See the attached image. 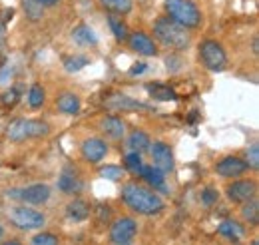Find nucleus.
<instances>
[{
	"instance_id": "16",
	"label": "nucleus",
	"mask_w": 259,
	"mask_h": 245,
	"mask_svg": "<svg viewBox=\"0 0 259 245\" xmlns=\"http://www.w3.org/2000/svg\"><path fill=\"white\" fill-rule=\"evenodd\" d=\"M102 130H104L106 136H110L114 140H120L126 134V124L122 122V118H118V116H106L102 120Z\"/></svg>"
},
{
	"instance_id": "4",
	"label": "nucleus",
	"mask_w": 259,
	"mask_h": 245,
	"mask_svg": "<svg viewBox=\"0 0 259 245\" xmlns=\"http://www.w3.org/2000/svg\"><path fill=\"white\" fill-rule=\"evenodd\" d=\"M50 128L48 124L40 122V120H26V118H18L8 126V138L12 142H26L32 138H44L48 136Z\"/></svg>"
},
{
	"instance_id": "40",
	"label": "nucleus",
	"mask_w": 259,
	"mask_h": 245,
	"mask_svg": "<svg viewBox=\"0 0 259 245\" xmlns=\"http://www.w3.org/2000/svg\"><path fill=\"white\" fill-rule=\"evenodd\" d=\"M2 237H4V227L0 225V239H2Z\"/></svg>"
},
{
	"instance_id": "14",
	"label": "nucleus",
	"mask_w": 259,
	"mask_h": 245,
	"mask_svg": "<svg viewBox=\"0 0 259 245\" xmlns=\"http://www.w3.org/2000/svg\"><path fill=\"white\" fill-rule=\"evenodd\" d=\"M106 106L112 108V110H122V112L150 110V106H146V104H142V102H136V100H132L130 96H124V94H116V96H112V100H108Z\"/></svg>"
},
{
	"instance_id": "17",
	"label": "nucleus",
	"mask_w": 259,
	"mask_h": 245,
	"mask_svg": "<svg viewBox=\"0 0 259 245\" xmlns=\"http://www.w3.org/2000/svg\"><path fill=\"white\" fill-rule=\"evenodd\" d=\"M126 146L130 148V152H146V150H150V146H152V140H150V136L146 134V132H142V130H134L132 134L128 136V140H126Z\"/></svg>"
},
{
	"instance_id": "41",
	"label": "nucleus",
	"mask_w": 259,
	"mask_h": 245,
	"mask_svg": "<svg viewBox=\"0 0 259 245\" xmlns=\"http://www.w3.org/2000/svg\"><path fill=\"white\" fill-rule=\"evenodd\" d=\"M251 245H259V241H257V239H253V243H251Z\"/></svg>"
},
{
	"instance_id": "10",
	"label": "nucleus",
	"mask_w": 259,
	"mask_h": 245,
	"mask_svg": "<svg viewBox=\"0 0 259 245\" xmlns=\"http://www.w3.org/2000/svg\"><path fill=\"white\" fill-rule=\"evenodd\" d=\"M247 170H249L247 164H245L241 157H237V155H227L224 159H220L218 166H215L218 176H222V178H226V180H231V178L235 180V178L243 176Z\"/></svg>"
},
{
	"instance_id": "15",
	"label": "nucleus",
	"mask_w": 259,
	"mask_h": 245,
	"mask_svg": "<svg viewBox=\"0 0 259 245\" xmlns=\"http://www.w3.org/2000/svg\"><path fill=\"white\" fill-rule=\"evenodd\" d=\"M138 176L154 189H162V191L165 189V174L162 170H158L156 166H144Z\"/></svg>"
},
{
	"instance_id": "37",
	"label": "nucleus",
	"mask_w": 259,
	"mask_h": 245,
	"mask_svg": "<svg viewBox=\"0 0 259 245\" xmlns=\"http://www.w3.org/2000/svg\"><path fill=\"white\" fill-rule=\"evenodd\" d=\"M38 2H40L44 8H52V6H56L60 0H38Z\"/></svg>"
},
{
	"instance_id": "6",
	"label": "nucleus",
	"mask_w": 259,
	"mask_h": 245,
	"mask_svg": "<svg viewBox=\"0 0 259 245\" xmlns=\"http://www.w3.org/2000/svg\"><path fill=\"white\" fill-rule=\"evenodd\" d=\"M6 195L12 197V199H18L22 203H28V206H42V203H46L50 199L52 189L46 184H32V185H26V187L8 189Z\"/></svg>"
},
{
	"instance_id": "11",
	"label": "nucleus",
	"mask_w": 259,
	"mask_h": 245,
	"mask_svg": "<svg viewBox=\"0 0 259 245\" xmlns=\"http://www.w3.org/2000/svg\"><path fill=\"white\" fill-rule=\"evenodd\" d=\"M150 153H152L154 166L162 170L163 174L174 170V152L165 142H154V146H150Z\"/></svg>"
},
{
	"instance_id": "2",
	"label": "nucleus",
	"mask_w": 259,
	"mask_h": 245,
	"mask_svg": "<svg viewBox=\"0 0 259 245\" xmlns=\"http://www.w3.org/2000/svg\"><path fill=\"white\" fill-rule=\"evenodd\" d=\"M154 34H156V38L162 42L163 46H167V48L186 50L190 46V32H188V28L180 26L178 22H174L167 16H162V18L156 20Z\"/></svg>"
},
{
	"instance_id": "25",
	"label": "nucleus",
	"mask_w": 259,
	"mask_h": 245,
	"mask_svg": "<svg viewBox=\"0 0 259 245\" xmlns=\"http://www.w3.org/2000/svg\"><path fill=\"white\" fill-rule=\"evenodd\" d=\"M146 88H148V92L152 94L156 100H162V102H174L178 98V94H176L174 88L163 86V84H148Z\"/></svg>"
},
{
	"instance_id": "34",
	"label": "nucleus",
	"mask_w": 259,
	"mask_h": 245,
	"mask_svg": "<svg viewBox=\"0 0 259 245\" xmlns=\"http://www.w3.org/2000/svg\"><path fill=\"white\" fill-rule=\"evenodd\" d=\"M218 197H220V193H218V189H213V187H207V189L201 191V203H203V206H213V203L218 201Z\"/></svg>"
},
{
	"instance_id": "1",
	"label": "nucleus",
	"mask_w": 259,
	"mask_h": 245,
	"mask_svg": "<svg viewBox=\"0 0 259 245\" xmlns=\"http://www.w3.org/2000/svg\"><path fill=\"white\" fill-rule=\"evenodd\" d=\"M122 199L124 203L128 206L132 212L140 215H158L160 212H163L165 203L163 199L152 191L150 187H144V185L138 184H126L122 187Z\"/></svg>"
},
{
	"instance_id": "26",
	"label": "nucleus",
	"mask_w": 259,
	"mask_h": 245,
	"mask_svg": "<svg viewBox=\"0 0 259 245\" xmlns=\"http://www.w3.org/2000/svg\"><path fill=\"white\" fill-rule=\"evenodd\" d=\"M90 64V58L84 56V54H74V56H66L64 58V70L70 74H76L80 72L82 68H86Z\"/></svg>"
},
{
	"instance_id": "5",
	"label": "nucleus",
	"mask_w": 259,
	"mask_h": 245,
	"mask_svg": "<svg viewBox=\"0 0 259 245\" xmlns=\"http://www.w3.org/2000/svg\"><path fill=\"white\" fill-rule=\"evenodd\" d=\"M199 60L209 72H224L227 68V54L218 40H203L199 44Z\"/></svg>"
},
{
	"instance_id": "38",
	"label": "nucleus",
	"mask_w": 259,
	"mask_h": 245,
	"mask_svg": "<svg viewBox=\"0 0 259 245\" xmlns=\"http://www.w3.org/2000/svg\"><path fill=\"white\" fill-rule=\"evenodd\" d=\"M251 50H253V54H257V52H259V40H257V36L253 38V48H251Z\"/></svg>"
},
{
	"instance_id": "27",
	"label": "nucleus",
	"mask_w": 259,
	"mask_h": 245,
	"mask_svg": "<svg viewBox=\"0 0 259 245\" xmlns=\"http://www.w3.org/2000/svg\"><path fill=\"white\" fill-rule=\"evenodd\" d=\"M241 217H243L249 225H257L259 223V203L255 197L243 203V208H241Z\"/></svg>"
},
{
	"instance_id": "39",
	"label": "nucleus",
	"mask_w": 259,
	"mask_h": 245,
	"mask_svg": "<svg viewBox=\"0 0 259 245\" xmlns=\"http://www.w3.org/2000/svg\"><path fill=\"white\" fill-rule=\"evenodd\" d=\"M2 245H22V243H18V241H4Z\"/></svg>"
},
{
	"instance_id": "3",
	"label": "nucleus",
	"mask_w": 259,
	"mask_h": 245,
	"mask_svg": "<svg viewBox=\"0 0 259 245\" xmlns=\"http://www.w3.org/2000/svg\"><path fill=\"white\" fill-rule=\"evenodd\" d=\"M167 18L178 22L184 28H197L201 24V10L194 0H165Z\"/></svg>"
},
{
	"instance_id": "31",
	"label": "nucleus",
	"mask_w": 259,
	"mask_h": 245,
	"mask_svg": "<svg viewBox=\"0 0 259 245\" xmlns=\"http://www.w3.org/2000/svg\"><path fill=\"white\" fill-rule=\"evenodd\" d=\"M100 176H102L104 180L118 182V180L124 178V170H122L120 166H104V168H100Z\"/></svg>"
},
{
	"instance_id": "28",
	"label": "nucleus",
	"mask_w": 259,
	"mask_h": 245,
	"mask_svg": "<svg viewBox=\"0 0 259 245\" xmlns=\"http://www.w3.org/2000/svg\"><path fill=\"white\" fill-rule=\"evenodd\" d=\"M22 8H24L26 16H28L32 22H36V20H40V18H42L44 6H42L38 0H22Z\"/></svg>"
},
{
	"instance_id": "19",
	"label": "nucleus",
	"mask_w": 259,
	"mask_h": 245,
	"mask_svg": "<svg viewBox=\"0 0 259 245\" xmlns=\"http://www.w3.org/2000/svg\"><path fill=\"white\" fill-rule=\"evenodd\" d=\"M66 215L72 221H86L90 217V206L84 199H74L66 206Z\"/></svg>"
},
{
	"instance_id": "32",
	"label": "nucleus",
	"mask_w": 259,
	"mask_h": 245,
	"mask_svg": "<svg viewBox=\"0 0 259 245\" xmlns=\"http://www.w3.org/2000/svg\"><path fill=\"white\" fill-rule=\"evenodd\" d=\"M30 245H60L58 237L50 231H42V233H36L32 239H30Z\"/></svg>"
},
{
	"instance_id": "23",
	"label": "nucleus",
	"mask_w": 259,
	"mask_h": 245,
	"mask_svg": "<svg viewBox=\"0 0 259 245\" xmlns=\"http://www.w3.org/2000/svg\"><path fill=\"white\" fill-rule=\"evenodd\" d=\"M100 4L110 14H116V16H124L132 12V0H100Z\"/></svg>"
},
{
	"instance_id": "24",
	"label": "nucleus",
	"mask_w": 259,
	"mask_h": 245,
	"mask_svg": "<svg viewBox=\"0 0 259 245\" xmlns=\"http://www.w3.org/2000/svg\"><path fill=\"white\" fill-rule=\"evenodd\" d=\"M108 24H110V30H112L114 38H116L118 42L128 40V36H130L128 24H126L122 18H118L116 14H112V16H108Z\"/></svg>"
},
{
	"instance_id": "12",
	"label": "nucleus",
	"mask_w": 259,
	"mask_h": 245,
	"mask_svg": "<svg viewBox=\"0 0 259 245\" xmlns=\"http://www.w3.org/2000/svg\"><path fill=\"white\" fill-rule=\"evenodd\" d=\"M80 152H82V157L88 164H100L108 155V144L102 138H88L82 144V150Z\"/></svg>"
},
{
	"instance_id": "33",
	"label": "nucleus",
	"mask_w": 259,
	"mask_h": 245,
	"mask_svg": "<svg viewBox=\"0 0 259 245\" xmlns=\"http://www.w3.org/2000/svg\"><path fill=\"white\" fill-rule=\"evenodd\" d=\"M245 164H247V168H251V170H259V144H251L249 148H247V152H245V159H243Z\"/></svg>"
},
{
	"instance_id": "29",
	"label": "nucleus",
	"mask_w": 259,
	"mask_h": 245,
	"mask_svg": "<svg viewBox=\"0 0 259 245\" xmlns=\"http://www.w3.org/2000/svg\"><path fill=\"white\" fill-rule=\"evenodd\" d=\"M44 100H46V92H44V88H42V86H38V84H34L32 88L28 90V104L36 110V108H42Z\"/></svg>"
},
{
	"instance_id": "22",
	"label": "nucleus",
	"mask_w": 259,
	"mask_h": 245,
	"mask_svg": "<svg viewBox=\"0 0 259 245\" xmlns=\"http://www.w3.org/2000/svg\"><path fill=\"white\" fill-rule=\"evenodd\" d=\"M218 233L227 237L229 241H239V237L243 235V227L233 219H226L218 225Z\"/></svg>"
},
{
	"instance_id": "30",
	"label": "nucleus",
	"mask_w": 259,
	"mask_h": 245,
	"mask_svg": "<svg viewBox=\"0 0 259 245\" xmlns=\"http://www.w3.org/2000/svg\"><path fill=\"white\" fill-rule=\"evenodd\" d=\"M124 164H126V168H128L132 174H140V170L144 168V161H142V153H138V152L126 153V157H124Z\"/></svg>"
},
{
	"instance_id": "20",
	"label": "nucleus",
	"mask_w": 259,
	"mask_h": 245,
	"mask_svg": "<svg viewBox=\"0 0 259 245\" xmlns=\"http://www.w3.org/2000/svg\"><path fill=\"white\" fill-rule=\"evenodd\" d=\"M72 38H74V42H76L78 46H94V44H98L96 32L92 30L88 24L76 26V28L72 30Z\"/></svg>"
},
{
	"instance_id": "9",
	"label": "nucleus",
	"mask_w": 259,
	"mask_h": 245,
	"mask_svg": "<svg viewBox=\"0 0 259 245\" xmlns=\"http://www.w3.org/2000/svg\"><path fill=\"white\" fill-rule=\"evenodd\" d=\"M226 193L233 203H245V201H249V199L255 197L257 184L253 180H237V182L227 185Z\"/></svg>"
},
{
	"instance_id": "36",
	"label": "nucleus",
	"mask_w": 259,
	"mask_h": 245,
	"mask_svg": "<svg viewBox=\"0 0 259 245\" xmlns=\"http://www.w3.org/2000/svg\"><path fill=\"white\" fill-rule=\"evenodd\" d=\"M148 70V64L146 62H136L132 68H130V76H140V74H144Z\"/></svg>"
},
{
	"instance_id": "13",
	"label": "nucleus",
	"mask_w": 259,
	"mask_h": 245,
	"mask_svg": "<svg viewBox=\"0 0 259 245\" xmlns=\"http://www.w3.org/2000/svg\"><path fill=\"white\" fill-rule=\"evenodd\" d=\"M130 48L142 56H156L158 54V46L154 44V40L146 34V32H132L128 36Z\"/></svg>"
},
{
	"instance_id": "35",
	"label": "nucleus",
	"mask_w": 259,
	"mask_h": 245,
	"mask_svg": "<svg viewBox=\"0 0 259 245\" xmlns=\"http://www.w3.org/2000/svg\"><path fill=\"white\" fill-rule=\"evenodd\" d=\"M18 98H20V96H18V92H16V90H6V92L2 94V100H0V102H2V106L12 108V106L18 102Z\"/></svg>"
},
{
	"instance_id": "18",
	"label": "nucleus",
	"mask_w": 259,
	"mask_h": 245,
	"mask_svg": "<svg viewBox=\"0 0 259 245\" xmlns=\"http://www.w3.org/2000/svg\"><path fill=\"white\" fill-rule=\"evenodd\" d=\"M56 104H58V110H60L62 114H66V116H76V114L80 112V108H82L80 98L72 92H64L58 98Z\"/></svg>"
},
{
	"instance_id": "21",
	"label": "nucleus",
	"mask_w": 259,
	"mask_h": 245,
	"mask_svg": "<svg viewBox=\"0 0 259 245\" xmlns=\"http://www.w3.org/2000/svg\"><path fill=\"white\" fill-rule=\"evenodd\" d=\"M80 180H78V176H76V172H70L68 168H66L64 172H62V176L58 178V189L62 191V193H76V191H80Z\"/></svg>"
},
{
	"instance_id": "7",
	"label": "nucleus",
	"mask_w": 259,
	"mask_h": 245,
	"mask_svg": "<svg viewBox=\"0 0 259 245\" xmlns=\"http://www.w3.org/2000/svg\"><path fill=\"white\" fill-rule=\"evenodd\" d=\"M10 223L16 227V229H22V231H32V229H40L44 223H46V215L38 210L32 208H14L10 214H8Z\"/></svg>"
},
{
	"instance_id": "8",
	"label": "nucleus",
	"mask_w": 259,
	"mask_h": 245,
	"mask_svg": "<svg viewBox=\"0 0 259 245\" xmlns=\"http://www.w3.org/2000/svg\"><path fill=\"white\" fill-rule=\"evenodd\" d=\"M138 235V221L134 217H118L110 227V241L114 245H132Z\"/></svg>"
}]
</instances>
